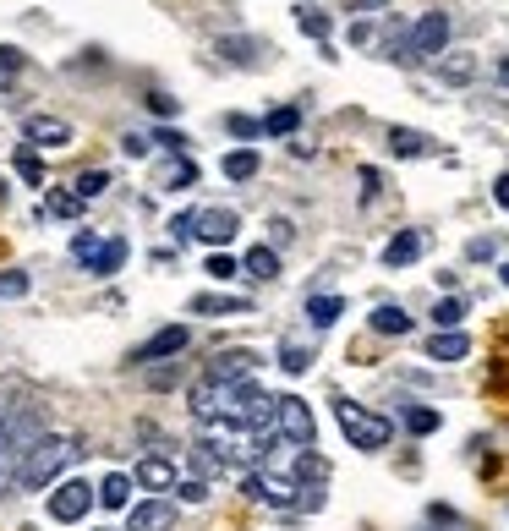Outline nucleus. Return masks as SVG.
<instances>
[{
	"mask_svg": "<svg viewBox=\"0 0 509 531\" xmlns=\"http://www.w3.org/2000/svg\"><path fill=\"white\" fill-rule=\"evenodd\" d=\"M44 438V427L33 411H0V493H11L22 482L28 449Z\"/></svg>",
	"mask_w": 509,
	"mask_h": 531,
	"instance_id": "obj_1",
	"label": "nucleus"
},
{
	"mask_svg": "<svg viewBox=\"0 0 509 531\" xmlns=\"http://www.w3.org/2000/svg\"><path fill=\"white\" fill-rule=\"evenodd\" d=\"M72 455H77V444H72L66 433H44L39 444L28 449V466H22V482H17V488L39 493L44 482H55V477H61V466H66Z\"/></svg>",
	"mask_w": 509,
	"mask_h": 531,
	"instance_id": "obj_2",
	"label": "nucleus"
},
{
	"mask_svg": "<svg viewBox=\"0 0 509 531\" xmlns=\"http://www.w3.org/2000/svg\"><path fill=\"white\" fill-rule=\"evenodd\" d=\"M449 44V11H427L422 22H416V28L406 33V39L400 44H389V55H395V61H427V55H438Z\"/></svg>",
	"mask_w": 509,
	"mask_h": 531,
	"instance_id": "obj_3",
	"label": "nucleus"
},
{
	"mask_svg": "<svg viewBox=\"0 0 509 531\" xmlns=\"http://www.w3.org/2000/svg\"><path fill=\"white\" fill-rule=\"evenodd\" d=\"M334 417H340V433L351 438L356 449H384L389 433H395L384 417H373V411L356 406V400H334Z\"/></svg>",
	"mask_w": 509,
	"mask_h": 531,
	"instance_id": "obj_4",
	"label": "nucleus"
},
{
	"mask_svg": "<svg viewBox=\"0 0 509 531\" xmlns=\"http://www.w3.org/2000/svg\"><path fill=\"white\" fill-rule=\"evenodd\" d=\"M187 340H192V329H187V323H170V329L148 334V340H143V345H137V351H132V367H148V362H165V356L187 351Z\"/></svg>",
	"mask_w": 509,
	"mask_h": 531,
	"instance_id": "obj_5",
	"label": "nucleus"
},
{
	"mask_svg": "<svg viewBox=\"0 0 509 531\" xmlns=\"http://www.w3.org/2000/svg\"><path fill=\"white\" fill-rule=\"evenodd\" d=\"M99 499V488H88V482H61V488L50 493V515L61 526H72V521H83L88 515V504Z\"/></svg>",
	"mask_w": 509,
	"mask_h": 531,
	"instance_id": "obj_6",
	"label": "nucleus"
},
{
	"mask_svg": "<svg viewBox=\"0 0 509 531\" xmlns=\"http://www.w3.org/2000/svg\"><path fill=\"white\" fill-rule=\"evenodd\" d=\"M241 493H247L252 504H274V510H291L296 504V488L285 477H269V471H252V477L241 482Z\"/></svg>",
	"mask_w": 509,
	"mask_h": 531,
	"instance_id": "obj_7",
	"label": "nucleus"
},
{
	"mask_svg": "<svg viewBox=\"0 0 509 531\" xmlns=\"http://www.w3.org/2000/svg\"><path fill=\"white\" fill-rule=\"evenodd\" d=\"M280 427L291 444H312V433H318V422H312V411H307V400H296V395H280Z\"/></svg>",
	"mask_w": 509,
	"mask_h": 531,
	"instance_id": "obj_8",
	"label": "nucleus"
},
{
	"mask_svg": "<svg viewBox=\"0 0 509 531\" xmlns=\"http://www.w3.org/2000/svg\"><path fill=\"white\" fill-rule=\"evenodd\" d=\"M252 373H258V351H219L214 362H208V378H214V384H247Z\"/></svg>",
	"mask_w": 509,
	"mask_h": 531,
	"instance_id": "obj_9",
	"label": "nucleus"
},
{
	"mask_svg": "<svg viewBox=\"0 0 509 531\" xmlns=\"http://www.w3.org/2000/svg\"><path fill=\"white\" fill-rule=\"evenodd\" d=\"M22 132H28L33 148H66V143H72V126H66L61 115H28Z\"/></svg>",
	"mask_w": 509,
	"mask_h": 531,
	"instance_id": "obj_10",
	"label": "nucleus"
},
{
	"mask_svg": "<svg viewBox=\"0 0 509 531\" xmlns=\"http://www.w3.org/2000/svg\"><path fill=\"white\" fill-rule=\"evenodd\" d=\"M236 209H203L198 214V241H208V247H225L230 236H236Z\"/></svg>",
	"mask_w": 509,
	"mask_h": 531,
	"instance_id": "obj_11",
	"label": "nucleus"
},
{
	"mask_svg": "<svg viewBox=\"0 0 509 531\" xmlns=\"http://www.w3.org/2000/svg\"><path fill=\"white\" fill-rule=\"evenodd\" d=\"M176 526V504L170 499H148L132 510V531H170Z\"/></svg>",
	"mask_w": 509,
	"mask_h": 531,
	"instance_id": "obj_12",
	"label": "nucleus"
},
{
	"mask_svg": "<svg viewBox=\"0 0 509 531\" xmlns=\"http://www.w3.org/2000/svg\"><path fill=\"white\" fill-rule=\"evenodd\" d=\"M422 252H427V236H422V230H400V236L384 247V263H389V269H406V263L422 258Z\"/></svg>",
	"mask_w": 509,
	"mask_h": 531,
	"instance_id": "obj_13",
	"label": "nucleus"
},
{
	"mask_svg": "<svg viewBox=\"0 0 509 531\" xmlns=\"http://www.w3.org/2000/svg\"><path fill=\"white\" fill-rule=\"evenodd\" d=\"M427 356H433V362H460V356H471V340L460 329H438L433 340H427Z\"/></svg>",
	"mask_w": 509,
	"mask_h": 531,
	"instance_id": "obj_14",
	"label": "nucleus"
},
{
	"mask_svg": "<svg viewBox=\"0 0 509 531\" xmlns=\"http://www.w3.org/2000/svg\"><path fill=\"white\" fill-rule=\"evenodd\" d=\"M137 482L154 488V493H165V488H176V466H170L165 455H148V460H137Z\"/></svg>",
	"mask_w": 509,
	"mask_h": 531,
	"instance_id": "obj_15",
	"label": "nucleus"
},
{
	"mask_svg": "<svg viewBox=\"0 0 509 531\" xmlns=\"http://www.w3.org/2000/svg\"><path fill=\"white\" fill-rule=\"evenodd\" d=\"M389 148H395L400 159H416V154H427V148H433V137L416 132V126H389Z\"/></svg>",
	"mask_w": 509,
	"mask_h": 531,
	"instance_id": "obj_16",
	"label": "nucleus"
},
{
	"mask_svg": "<svg viewBox=\"0 0 509 531\" xmlns=\"http://www.w3.org/2000/svg\"><path fill=\"white\" fill-rule=\"evenodd\" d=\"M126 493H132V482H126L121 471H110V477L99 482V504H104V510H126Z\"/></svg>",
	"mask_w": 509,
	"mask_h": 531,
	"instance_id": "obj_17",
	"label": "nucleus"
},
{
	"mask_svg": "<svg viewBox=\"0 0 509 531\" xmlns=\"http://www.w3.org/2000/svg\"><path fill=\"white\" fill-rule=\"evenodd\" d=\"M121 263H126V241L115 236V241H104V247H99V258L88 263V274H115Z\"/></svg>",
	"mask_w": 509,
	"mask_h": 531,
	"instance_id": "obj_18",
	"label": "nucleus"
},
{
	"mask_svg": "<svg viewBox=\"0 0 509 531\" xmlns=\"http://www.w3.org/2000/svg\"><path fill=\"white\" fill-rule=\"evenodd\" d=\"M39 214H55V219H77V214H83V198H77V192H50V198L39 203Z\"/></svg>",
	"mask_w": 509,
	"mask_h": 531,
	"instance_id": "obj_19",
	"label": "nucleus"
},
{
	"mask_svg": "<svg viewBox=\"0 0 509 531\" xmlns=\"http://www.w3.org/2000/svg\"><path fill=\"white\" fill-rule=\"evenodd\" d=\"M438 77H444V83H471V77H477V61H471V55H444V61H438Z\"/></svg>",
	"mask_w": 509,
	"mask_h": 531,
	"instance_id": "obj_20",
	"label": "nucleus"
},
{
	"mask_svg": "<svg viewBox=\"0 0 509 531\" xmlns=\"http://www.w3.org/2000/svg\"><path fill=\"white\" fill-rule=\"evenodd\" d=\"M373 329H378V334H411L406 307H373Z\"/></svg>",
	"mask_w": 509,
	"mask_h": 531,
	"instance_id": "obj_21",
	"label": "nucleus"
},
{
	"mask_svg": "<svg viewBox=\"0 0 509 531\" xmlns=\"http://www.w3.org/2000/svg\"><path fill=\"white\" fill-rule=\"evenodd\" d=\"M225 176H230V181H252V176H258V154H252V148L225 154Z\"/></svg>",
	"mask_w": 509,
	"mask_h": 531,
	"instance_id": "obj_22",
	"label": "nucleus"
},
{
	"mask_svg": "<svg viewBox=\"0 0 509 531\" xmlns=\"http://www.w3.org/2000/svg\"><path fill=\"white\" fill-rule=\"evenodd\" d=\"M247 274L274 280V274H280V252H274V247H252V252H247Z\"/></svg>",
	"mask_w": 509,
	"mask_h": 531,
	"instance_id": "obj_23",
	"label": "nucleus"
},
{
	"mask_svg": "<svg viewBox=\"0 0 509 531\" xmlns=\"http://www.w3.org/2000/svg\"><path fill=\"white\" fill-rule=\"evenodd\" d=\"M340 313H345V302H340V296H312V302H307V318L318 323V329H329V323L340 318Z\"/></svg>",
	"mask_w": 509,
	"mask_h": 531,
	"instance_id": "obj_24",
	"label": "nucleus"
},
{
	"mask_svg": "<svg viewBox=\"0 0 509 531\" xmlns=\"http://www.w3.org/2000/svg\"><path fill=\"white\" fill-rule=\"evenodd\" d=\"M296 121H302V110H296V105H280V110H269L263 132H269V137H291V132H296Z\"/></svg>",
	"mask_w": 509,
	"mask_h": 531,
	"instance_id": "obj_25",
	"label": "nucleus"
},
{
	"mask_svg": "<svg viewBox=\"0 0 509 531\" xmlns=\"http://www.w3.org/2000/svg\"><path fill=\"white\" fill-rule=\"evenodd\" d=\"M296 22H302L307 39H329V17H323L318 6H296Z\"/></svg>",
	"mask_w": 509,
	"mask_h": 531,
	"instance_id": "obj_26",
	"label": "nucleus"
},
{
	"mask_svg": "<svg viewBox=\"0 0 509 531\" xmlns=\"http://www.w3.org/2000/svg\"><path fill=\"white\" fill-rule=\"evenodd\" d=\"M406 427H411L416 438L438 433V411H433V406H406Z\"/></svg>",
	"mask_w": 509,
	"mask_h": 531,
	"instance_id": "obj_27",
	"label": "nucleus"
},
{
	"mask_svg": "<svg viewBox=\"0 0 509 531\" xmlns=\"http://www.w3.org/2000/svg\"><path fill=\"white\" fill-rule=\"evenodd\" d=\"M192 313H247V302L241 296H198Z\"/></svg>",
	"mask_w": 509,
	"mask_h": 531,
	"instance_id": "obj_28",
	"label": "nucleus"
},
{
	"mask_svg": "<svg viewBox=\"0 0 509 531\" xmlns=\"http://www.w3.org/2000/svg\"><path fill=\"white\" fill-rule=\"evenodd\" d=\"M280 367H285V373H307V367H312V351H307V345H296V340H285V345H280Z\"/></svg>",
	"mask_w": 509,
	"mask_h": 531,
	"instance_id": "obj_29",
	"label": "nucleus"
},
{
	"mask_svg": "<svg viewBox=\"0 0 509 531\" xmlns=\"http://www.w3.org/2000/svg\"><path fill=\"white\" fill-rule=\"evenodd\" d=\"M198 181V170H192V159H170L165 176H159V187H192Z\"/></svg>",
	"mask_w": 509,
	"mask_h": 531,
	"instance_id": "obj_30",
	"label": "nucleus"
},
{
	"mask_svg": "<svg viewBox=\"0 0 509 531\" xmlns=\"http://www.w3.org/2000/svg\"><path fill=\"white\" fill-rule=\"evenodd\" d=\"M104 187H110V170H83V176H77V187H72V192H77V198L88 203V198H99Z\"/></svg>",
	"mask_w": 509,
	"mask_h": 531,
	"instance_id": "obj_31",
	"label": "nucleus"
},
{
	"mask_svg": "<svg viewBox=\"0 0 509 531\" xmlns=\"http://www.w3.org/2000/svg\"><path fill=\"white\" fill-rule=\"evenodd\" d=\"M17 296H28V274H22V269H0V302H17Z\"/></svg>",
	"mask_w": 509,
	"mask_h": 531,
	"instance_id": "obj_32",
	"label": "nucleus"
},
{
	"mask_svg": "<svg viewBox=\"0 0 509 531\" xmlns=\"http://www.w3.org/2000/svg\"><path fill=\"white\" fill-rule=\"evenodd\" d=\"M433 318H438V329H455V323L466 318V302H460V296H444V302L433 307Z\"/></svg>",
	"mask_w": 509,
	"mask_h": 531,
	"instance_id": "obj_33",
	"label": "nucleus"
},
{
	"mask_svg": "<svg viewBox=\"0 0 509 531\" xmlns=\"http://www.w3.org/2000/svg\"><path fill=\"white\" fill-rule=\"evenodd\" d=\"M219 55H230V61H252V55H258V39H219Z\"/></svg>",
	"mask_w": 509,
	"mask_h": 531,
	"instance_id": "obj_34",
	"label": "nucleus"
},
{
	"mask_svg": "<svg viewBox=\"0 0 509 531\" xmlns=\"http://www.w3.org/2000/svg\"><path fill=\"white\" fill-rule=\"evenodd\" d=\"M17 170H22V181L44 187V165H39V154H33V148H22V154H17Z\"/></svg>",
	"mask_w": 509,
	"mask_h": 531,
	"instance_id": "obj_35",
	"label": "nucleus"
},
{
	"mask_svg": "<svg viewBox=\"0 0 509 531\" xmlns=\"http://www.w3.org/2000/svg\"><path fill=\"white\" fill-rule=\"evenodd\" d=\"M99 247H104V241L94 236V230H77V236H72V252H77L83 263H94V258H99Z\"/></svg>",
	"mask_w": 509,
	"mask_h": 531,
	"instance_id": "obj_36",
	"label": "nucleus"
},
{
	"mask_svg": "<svg viewBox=\"0 0 509 531\" xmlns=\"http://www.w3.org/2000/svg\"><path fill=\"white\" fill-rule=\"evenodd\" d=\"M148 148H154V137H143V132H126V137H121V154H126V159H143Z\"/></svg>",
	"mask_w": 509,
	"mask_h": 531,
	"instance_id": "obj_37",
	"label": "nucleus"
},
{
	"mask_svg": "<svg viewBox=\"0 0 509 531\" xmlns=\"http://www.w3.org/2000/svg\"><path fill=\"white\" fill-rule=\"evenodd\" d=\"M176 493H181L187 504H203V499H208V482H203V477H187V482H176Z\"/></svg>",
	"mask_w": 509,
	"mask_h": 531,
	"instance_id": "obj_38",
	"label": "nucleus"
},
{
	"mask_svg": "<svg viewBox=\"0 0 509 531\" xmlns=\"http://www.w3.org/2000/svg\"><path fill=\"white\" fill-rule=\"evenodd\" d=\"M296 471H302V477H312V482H323V477H329V466H323L318 455H302V460H296Z\"/></svg>",
	"mask_w": 509,
	"mask_h": 531,
	"instance_id": "obj_39",
	"label": "nucleus"
},
{
	"mask_svg": "<svg viewBox=\"0 0 509 531\" xmlns=\"http://www.w3.org/2000/svg\"><path fill=\"white\" fill-rule=\"evenodd\" d=\"M208 274H214V280H230V274H236V263H230L225 252H214V258H208Z\"/></svg>",
	"mask_w": 509,
	"mask_h": 531,
	"instance_id": "obj_40",
	"label": "nucleus"
},
{
	"mask_svg": "<svg viewBox=\"0 0 509 531\" xmlns=\"http://www.w3.org/2000/svg\"><path fill=\"white\" fill-rule=\"evenodd\" d=\"M230 132H236V137H258V132H263V121H247V115H230Z\"/></svg>",
	"mask_w": 509,
	"mask_h": 531,
	"instance_id": "obj_41",
	"label": "nucleus"
},
{
	"mask_svg": "<svg viewBox=\"0 0 509 531\" xmlns=\"http://www.w3.org/2000/svg\"><path fill=\"white\" fill-rule=\"evenodd\" d=\"M22 66V50H11V44H0V72H17Z\"/></svg>",
	"mask_w": 509,
	"mask_h": 531,
	"instance_id": "obj_42",
	"label": "nucleus"
},
{
	"mask_svg": "<svg viewBox=\"0 0 509 531\" xmlns=\"http://www.w3.org/2000/svg\"><path fill=\"white\" fill-rule=\"evenodd\" d=\"M493 247H499V241H493V236H477V241H471V258H493Z\"/></svg>",
	"mask_w": 509,
	"mask_h": 531,
	"instance_id": "obj_43",
	"label": "nucleus"
},
{
	"mask_svg": "<svg viewBox=\"0 0 509 531\" xmlns=\"http://www.w3.org/2000/svg\"><path fill=\"white\" fill-rule=\"evenodd\" d=\"M154 143H165V148H176V154H181V148H187V137H181V132H159Z\"/></svg>",
	"mask_w": 509,
	"mask_h": 531,
	"instance_id": "obj_44",
	"label": "nucleus"
},
{
	"mask_svg": "<svg viewBox=\"0 0 509 531\" xmlns=\"http://www.w3.org/2000/svg\"><path fill=\"white\" fill-rule=\"evenodd\" d=\"M148 105H154L159 115H170V110H176V99H170V94H148Z\"/></svg>",
	"mask_w": 509,
	"mask_h": 531,
	"instance_id": "obj_45",
	"label": "nucleus"
},
{
	"mask_svg": "<svg viewBox=\"0 0 509 531\" xmlns=\"http://www.w3.org/2000/svg\"><path fill=\"white\" fill-rule=\"evenodd\" d=\"M493 198H499V209H509V176L493 181Z\"/></svg>",
	"mask_w": 509,
	"mask_h": 531,
	"instance_id": "obj_46",
	"label": "nucleus"
},
{
	"mask_svg": "<svg viewBox=\"0 0 509 531\" xmlns=\"http://www.w3.org/2000/svg\"><path fill=\"white\" fill-rule=\"evenodd\" d=\"M351 11H378V6H389V0H345Z\"/></svg>",
	"mask_w": 509,
	"mask_h": 531,
	"instance_id": "obj_47",
	"label": "nucleus"
},
{
	"mask_svg": "<svg viewBox=\"0 0 509 531\" xmlns=\"http://www.w3.org/2000/svg\"><path fill=\"white\" fill-rule=\"evenodd\" d=\"M499 83L509 88V55H504V61H499Z\"/></svg>",
	"mask_w": 509,
	"mask_h": 531,
	"instance_id": "obj_48",
	"label": "nucleus"
},
{
	"mask_svg": "<svg viewBox=\"0 0 509 531\" xmlns=\"http://www.w3.org/2000/svg\"><path fill=\"white\" fill-rule=\"evenodd\" d=\"M499 274H504V285H509V263H504V269H499Z\"/></svg>",
	"mask_w": 509,
	"mask_h": 531,
	"instance_id": "obj_49",
	"label": "nucleus"
},
{
	"mask_svg": "<svg viewBox=\"0 0 509 531\" xmlns=\"http://www.w3.org/2000/svg\"><path fill=\"white\" fill-rule=\"evenodd\" d=\"M0 198H6V181H0Z\"/></svg>",
	"mask_w": 509,
	"mask_h": 531,
	"instance_id": "obj_50",
	"label": "nucleus"
}]
</instances>
